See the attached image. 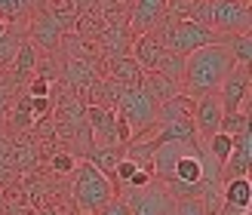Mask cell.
<instances>
[{
    "label": "cell",
    "mask_w": 252,
    "mask_h": 215,
    "mask_svg": "<svg viewBox=\"0 0 252 215\" xmlns=\"http://www.w3.org/2000/svg\"><path fill=\"white\" fill-rule=\"evenodd\" d=\"M216 215H249V212H246V209H234V206H224V203H221Z\"/></svg>",
    "instance_id": "32"
},
{
    "label": "cell",
    "mask_w": 252,
    "mask_h": 215,
    "mask_svg": "<svg viewBox=\"0 0 252 215\" xmlns=\"http://www.w3.org/2000/svg\"><path fill=\"white\" fill-rule=\"evenodd\" d=\"M74 215H80V212H74Z\"/></svg>",
    "instance_id": "36"
},
{
    "label": "cell",
    "mask_w": 252,
    "mask_h": 215,
    "mask_svg": "<svg viewBox=\"0 0 252 215\" xmlns=\"http://www.w3.org/2000/svg\"><path fill=\"white\" fill-rule=\"evenodd\" d=\"M37 215H56L53 209H37Z\"/></svg>",
    "instance_id": "34"
},
{
    "label": "cell",
    "mask_w": 252,
    "mask_h": 215,
    "mask_svg": "<svg viewBox=\"0 0 252 215\" xmlns=\"http://www.w3.org/2000/svg\"><path fill=\"white\" fill-rule=\"evenodd\" d=\"M234 59L224 43H209L203 49H197L185 59V77H182V92L191 95L194 102L203 95H216L219 86L228 80V74L234 71Z\"/></svg>",
    "instance_id": "1"
},
{
    "label": "cell",
    "mask_w": 252,
    "mask_h": 215,
    "mask_svg": "<svg viewBox=\"0 0 252 215\" xmlns=\"http://www.w3.org/2000/svg\"><path fill=\"white\" fill-rule=\"evenodd\" d=\"M114 197H117L114 182L105 179V175L95 166H90L86 160H80L77 169L71 172V200H74V206H77V212L80 215H95Z\"/></svg>",
    "instance_id": "2"
},
{
    "label": "cell",
    "mask_w": 252,
    "mask_h": 215,
    "mask_svg": "<svg viewBox=\"0 0 252 215\" xmlns=\"http://www.w3.org/2000/svg\"><path fill=\"white\" fill-rule=\"evenodd\" d=\"M194 108H197V102H194L191 95H185V92L172 95L169 102H163V105L157 108V126L175 123V120H191V117H194Z\"/></svg>",
    "instance_id": "16"
},
{
    "label": "cell",
    "mask_w": 252,
    "mask_h": 215,
    "mask_svg": "<svg viewBox=\"0 0 252 215\" xmlns=\"http://www.w3.org/2000/svg\"><path fill=\"white\" fill-rule=\"evenodd\" d=\"M151 182H154V175H151L148 169H138V172L132 175V182L126 184V187H120V191H145Z\"/></svg>",
    "instance_id": "30"
},
{
    "label": "cell",
    "mask_w": 252,
    "mask_h": 215,
    "mask_svg": "<svg viewBox=\"0 0 252 215\" xmlns=\"http://www.w3.org/2000/svg\"><path fill=\"white\" fill-rule=\"evenodd\" d=\"M249 90H252V74L249 68H234L228 74V80L219 86V105H221V114H237L240 108H246V98H249Z\"/></svg>",
    "instance_id": "8"
},
{
    "label": "cell",
    "mask_w": 252,
    "mask_h": 215,
    "mask_svg": "<svg viewBox=\"0 0 252 215\" xmlns=\"http://www.w3.org/2000/svg\"><path fill=\"white\" fill-rule=\"evenodd\" d=\"M120 160H123V148H98V145H93L90 154H86V163L95 166L111 182H114V169H117Z\"/></svg>",
    "instance_id": "19"
},
{
    "label": "cell",
    "mask_w": 252,
    "mask_h": 215,
    "mask_svg": "<svg viewBox=\"0 0 252 215\" xmlns=\"http://www.w3.org/2000/svg\"><path fill=\"white\" fill-rule=\"evenodd\" d=\"M49 77H43V74H34V77L25 83V95L28 98H49Z\"/></svg>",
    "instance_id": "28"
},
{
    "label": "cell",
    "mask_w": 252,
    "mask_h": 215,
    "mask_svg": "<svg viewBox=\"0 0 252 215\" xmlns=\"http://www.w3.org/2000/svg\"><path fill=\"white\" fill-rule=\"evenodd\" d=\"M209 28L224 40L237 34H252V6L243 0H212Z\"/></svg>",
    "instance_id": "5"
},
{
    "label": "cell",
    "mask_w": 252,
    "mask_h": 215,
    "mask_svg": "<svg viewBox=\"0 0 252 215\" xmlns=\"http://www.w3.org/2000/svg\"><path fill=\"white\" fill-rule=\"evenodd\" d=\"M157 37L166 53H175L188 59L191 53H197V49H203L209 43H224V37H219L212 28H203V25H194V22H163L157 28Z\"/></svg>",
    "instance_id": "3"
},
{
    "label": "cell",
    "mask_w": 252,
    "mask_h": 215,
    "mask_svg": "<svg viewBox=\"0 0 252 215\" xmlns=\"http://www.w3.org/2000/svg\"><path fill=\"white\" fill-rule=\"evenodd\" d=\"M219 132H224V135H240V132H249V111L246 108H240L237 114H224L221 117V126H219Z\"/></svg>",
    "instance_id": "27"
},
{
    "label": "cell",
    "mask_w": 252,
    "mask_h": 215,
    "mask_svg": "<svg viewBox=\"0 0 252 215\" xmlns=\"http://www.w3.org/2000/svg\"><path fill=\"white\" fill-rule=\"evenodd\" d=\"M221 203L224 206H234V209H246L252 203V184L249 179H231V182H221Z\"/></svg>",
    "instance_id": "18"
},
{
    "label": "cell",
    "mask_w": 252,
    "mask_h": 215,
    "mask_svg": "<svg viewBox=\"0 0 252 215\" xmlns=\"http://www.w3.org/2000/svg\"><path fill=\"white\" fill-rule=\"evenodd\" d=\"M9 126H12L16 132H28V129H34V114H31L28 95H22L19 102L9 108Z\"/></svg>",
    "instance_id": "23"
},
{
    "label": "cell",
    "mask_w": 252,
    "mask_h": 215,
    "mask_svg": "<svg viewBox=\"0 0 252 215\" xmlns=\"http://www.w3.org/2000/svg\"><path fill=\"white\" fill-rule=\"evenodd\" d=\"M31 12H34L31 0H0V25H6V28H16L19 22L31 19Z\"/></svg>",
    "instance_id": "21"
},
{
    "label": "cell",
    "mask_w": 252,
    "mask_h": 215,
    "mask_svg": "<svg viewBox=\"0 0 252 215\" xmlns=\"http://www.w3.org/2000/svg\"><path fill=\"white\" fill-rule=\"evenodd\" d=\"M74 169H77V157H74V154H68V151L53 154V172L56 175H71Z\"/></svg>",
    "instance_id": "29"
},
{
    "label": "cell",
    "mask_w": 252,
    "mask_h": 215,
    "mask_svg": "<svg viewBox=\"0 0 252 215\" xmlns=\"http://www.w3.org/2000/svg\"><path fill=\"white\" fill-rule=\"evenodd\" d=\"M28 34H31V46L37 49V53H53V49L62 43V31L59 25L53 22V16L46 12V3H34V12H31V28H28Z\"/></svg>",
    "instance_id": "9"
},
{
    "label": "cell",
    "mask_w": 252,
    "mask_h": 215,
    "mask_svg": "<svg viewBox=\"0 0 252 215\" xmlns=\"http://www.w3.org/2000/svg\"><path fill=\"white\" fill-rule=\"evenodd\" d=\"M37 65H40V53H37V49H34L28 40H22L16 59H12V74H16V83H19V86L28 83V80L34 77Z\"/></svg>",
    "instance_id": "17"
},
{
    "label": "cell",
    "mask_w": 252,
    "mask_h": 215,
    "mask_svg": "<svg viewBox=\"0 0 252 215\" xmlns=\"http://www.w3.org/2000/svg\"><path fill=\"white\" fill-rule=\"evenodd\" d=\"M221 105H219V95H203V98H197V108H194V132H197V142L200 138H212L219 132V126H221Z\"/></svg>",
    "instance_id": "12"
},
{
    "label": "cell",
    "mask_w": 252,
    "mask_h": 215,
    "mask_svg": "<svg viewBox=\"0 0 252 215\" xmlns=\"http://www.w3.org/2000/svg\"><path fill=\"white\" fill-rule=\"evenodd\" d=\"M117 114H120L126 123H129L132 142H142V138H148L151 129H157V102L142 90V86H135V90H126V92H123ZM132 142H129V145H132Z\"/></svg>",
    "instance_id": "4"
},
{
    "label": "cell",
    "mask_w": 252,
    "mask_h": 215,
    "mask_svg": "<svg viewBox=\"0 0 252 215\" xmlns=\"http://www.w3.org/2000/svg\"><path fill=\"white\" fill-rule=\"evenodd\" d=\"M95 215H132V212H129V206H126V200L114 197V200H111V203H108L102 212H95Z\"/></svg>",
    "instance_id": "31"
},
{
    "label": "cell",
    "mask_w": 252,
    "mask_h": 215,
    "mask_svg": "<svg viewBox=\"0 0 252 215\" xmlns=\"http://www.w3.org/2000/svg\"><path fill=\"white\" fill-rule=\"evenodd\" d=\"M3 206H6V194H3V187H0V212H3Z\"/></svg>",
    "instance_id": "33"
},
{
    "label": "cell",
    "mask_w": 252,
    "mask_h": 215,
    "mask_svg": "<svg viewBox=\"0 0 252 215\" xmlns=\"http://www.w3.org/2000/svg\"><path fill=\"white\" fill-rule=\"evenodd\" d=\"M142 90L157 102V108L163 105V102H169L172 95H179L182 92V86L179 83H172V80H166V77H160V74H145V80H142Z\"/></svg>",
    "instance_id": "20"
},
{
    "label": "cell",
    "mask_w": 252,
    "mask_h": 215,
    "mask_svg": "<svg viewBox=\"0 0 252 215\" xmlns=\"http://www.w3.org/2000/svg\"><path fill=\"white\" fill-rule=\"evenodd\" d=\"M120 200H126L132 215H169L172 212V200L163 191L160 182H151L145 191H117Z\"/></svg>",
    "instance_id": "7"
},
{
    "label": "cell",
    "mask_w": 252,
    "mask_h": 215,
    "mask_svg": "<svg viewBox=\"0 0 252 215\" xmlns=\"http://www.w3.org/2000/svg\"><path fill=\"white\" fill-rule=\"evenodd\" d=\"M22 40H25V37H22L16 28H6V34L0 37V71H3L6 65H12V59H16Z\"/></svg>",
    "instance_id": "26"
},
{
    "label": "cell",
    "mask_w": 252,
    "mask_h": 215,
    "mask_svg": "<svg viewBox=\"0 0 252 215\" xmlns=\"http://www.w3.org/2000/svg\"><path fill=\"white\" fill-rule=\"evenodd\" d=\"M83 120H86V129H90L93 145H98V148H117V138H114L117 111L98 108V105H86L83 108Z\"/></svg>",
    "instance_id": "10"
},
{
    "label": "cell",
    "mask_w": 252,
    "mask_h": 215,
    "mask_svg": "<svg viewBox=\"0 0 252 215\" xmlns=\"http://www.w3.org/2000/svg\"><path fill=\"white\" fill-rule=\"evenodd\" d=\"M154 74H160V77H166V80H172V83L182 86V77H185V59L175 56V53H163V59H160V65H157Z\"/></svg>",
    "instance_id": "25"
},
{
    "label": "cell",
    "mask_w": 252,
    "mask_h": 215,
    "mask_svg": "<svg viewBox=\"0 0 252 215\" xmlns=\"http://www.w3.org/2000/svg\"><path fill=\"white\" fill-rule=\"evenodd\" d=\"M169 215H172V212H169Z\"/></svg>",
    "instance_id": "37"
},
{
    "label": "cell",
    "mask_w": 252,
    "mask_h": 215,
    "mask_svg": "<svg viewBox=\"0 0 252 215\" xmlns=\"http://www.w3.org/2000/svg\"><path fill=\"white\" fill-rule=\"evenodd\" d=\"M166 22V0H135L126 3V28H129L132 40L145 34H154L160 25Z\"/></svg>",
    "instance_id": "6"
},
{
    "label": "cell",
    "mask_w": 252,
    "mask_h": 215,
    "mask_svg": "<svg viewBox=\"0 0 252 215\" xmlns=\"http://www.w3.org/2000/svg\"><path fill=\"white\" fill-rule=\"evenodd\" d=\"M154 145H188L197 148V132L191 120H175V123H163L154 129Z\"/></svg>",
    "instance_id": "14"
},
{
    "label": "cell",
    "mask_w": 252,
    "mask_h": 215,
    "mask_svg": "<svg viewBox=\"0 0 252 215\" xmlns=\"http://www.w3.org/2000/svg\"><path fill=\"white\" fill-rule=\"evenodd\" d=\"M249 169H252V129L234 135V148H231V157L221 163V182H231V179H249Z\"/></svg>",
    "instance_id": "11"
},
{
    "label": "cell",
    "mask_w": 252,
    "mask_h": 215,
    "mask_svg": "<svg viewBox=\"0 0 252 215\" xmlns=\"http://www.w3.org/2000/svg\"><path fill=\"white\" fill-rule=\"evenodd\" d=\"M163 43H160V37H157V31L154 34H145V37H135L132 40V59H135V65L142 68V74H154L157 71V65H160V59H163Z\"/></svg>",
    "instance_id": "13"
},
{
    "label": "cell",
    "mask_w": 252,
    "mask_h": 215,
    "mask_svg": "<svg viewBox=\"0 0 252 215\" xmlns=\"http://www.w3.org/2000/svg\"><path fill=\"white\" fill-rule=\"evenodd\" d=\"M108 80L120 83L123 90H135V86H142L145 74H142V68L135 65V59L126 53V56H117V59L108 61Z\"/></svg>",
    "instance_id": "15"
},
{
    "label": "cell",
    "mask_w": 252,
    "mask_h": 215,
    "mask_svg": "<svg viewBox=\"0 0 252 215\" xmlns=\"http://www.w3.org/2000/svg\"><path fill=\"white\" fill-rule=\"evenodd\" d=\"M0 187H3V182H0Z\"/></svg>",
    "instance_id": "35"
},
{
    "label": "cell",
    "mask_w": 252,
    "mask_h": 215,
    "mask_svg": "<svg viewBox=\"0 0 252 215\" xmlns=\"http://www.w3.org/2000/svg\"><path fill=\"white\" fill-rule=\"evenodd\" d=\"M231 148H234V138H231V135H224V132H216L212 138H206V142H203V151L219 163V166L231 157Z\"/></svg>",
    "instance_id": "24"
},
{
    "label": "cell",
    "mask_w": 252,
    "mask_h": 215,
    "mask_svg": "<svg viewBox=\"0 0 252 215\" xmlns=\"http://www.w3.org/2000/svg\"><path fill=\"white\" fill-rule=\"evenodd\" d=\"M224 46H228V53H231V59H234L237 68H249V61H252V34L228 37Z\"/></svg>",
    "instance_id": "22"
}]
</instances>
